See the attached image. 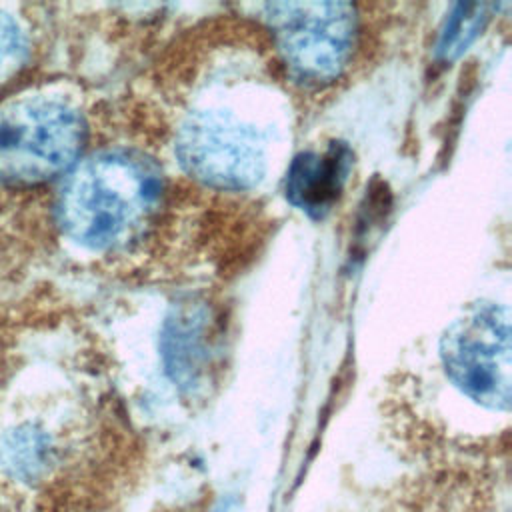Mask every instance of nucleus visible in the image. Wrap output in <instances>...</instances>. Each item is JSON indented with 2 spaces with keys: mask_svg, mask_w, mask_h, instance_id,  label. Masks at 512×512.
Wrapping results in <instances>:
<instances>
[{
  "mask_svg": "<svg viewBox=\"0 0 512 512\" xmlns=\"http://www.w3.org/2000/svg\"><path fill=\"white\" fill-rule=\"evenodd\" d=\"M168 208L162 168L136 150H100L62 182L56 218L62 232L96 252L128 250L160 226Z\"/></svg>",
  "mask_w": 512,
  "mask_h": 512,
  "instance_id": "obj_1",
  "label": "nucleus"
},
{
  "mask_svg": "<svg viewBox=\"0 0 512 512\" xmlns=\"http://www.w3.org/2000/svg\"><path fill=\"white\" fill-rule=\"evenodd\" d=\"M174 152L194 180L220 190H250L268 172L270 134L248 112L224 102H198L176 128Z\"/></svg>",
  "mask_w": 512,
  "mask_h": 512,
  "instance_id": "obj_2",
  "label": "nucleus"
},
{
  "mask_svg": "<svg viewBox=\"0 0 512 512\" xmlns=\"http://www.w3.org/2000/svg\"><path fill=\"white\" fill-rule=\"evenodd\" d=\"M264 20L288 74L306 86L340 80L360 50V16L344 2H274Z\"/></svg>",
  "mask_w": 512,
  "mask_h": 512,
  "instance_id": "obj_3",
  "label": "nucleus"
},
{
  "mask_svg": "<svg viewBox=\"0 0 512 512\" xmlns=\"http://www.w3.org/2000/svg\"><path fill=\"white\" fill-rule=\"evenodd\" d=\"M82 112L56 96H32L0 112V182L36 186L76 164L84 142Z\"/></svg>",
  "mask_w": 512,
  "mask_h": 512,
  "instance_id": "obj_4",
  "label": "nucleus"
},
{
  "mask_svg": "<svg viewBox=\"0 0 512 512\" xmlns=\"http://www.w3.org/2000/svg\"><path fill=\"white\" fill-rule=\"evenodd\" d=\"M510 350V314L494 302L470 306L440 338V360L448 380L488 410L510 408Z\"/></svg>",
  "mask_w": 512,
  "mask_h": 512,
  "instance_id": "obj_5",
  "label": "nucleus"
},
{
  "mask_svg": "<svg viewBox=\"0 0 512 512\" xmlns=\"http://www.w3.org/2000/svg\"><path fill=\"white\" fill-rule=\"evenodd\" d=\"M348 168L350 154L344 146L332 144L324 152H306L290 166L286 196L298 208L320 214L336 200Z\"/></svg>",
  "mask_w": 512,
  "mask_h": 512,
  "instance_id": "obj_6",
  "label": "nucleus"
},
{
  "mask_svg": "<svg viewBox=\"0 0 512 512\" xmlns=\"http://www.w3.org/2000/svg\"><path fill=\"white\" fill-rule=\"evenodd\" d=\"M52 446L48 436L36 426L12 430L0 446V464L20 480H36L50 466Z\"/></svg>",
  "mask_w": 512,
  "mask_h": 512,
  "instance_id": "obj_7",
  "label": "nucleus"
},
{
  "mask_svg": "<svg viewBox=\"0 0 512 512\" xmlns=\"http://www.w3.org/2000/svg\"><path fill=\"white\" fill-rule=\"evenodd\" d=\"M28 42L14 16L0 8V84L12 78L24 64Z\"/></svg>",
  "mask_w": 512,
  "mask_h": 512,
  "instance_id": "obj_8",
  "label": "nucleus"
}]
</instances>
